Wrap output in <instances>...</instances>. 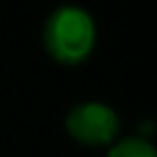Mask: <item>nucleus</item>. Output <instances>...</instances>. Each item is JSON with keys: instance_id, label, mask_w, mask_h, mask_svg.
I'll return each mask as SVG.
<instances>
[{"instance_id": "f257e3e1", "label": "nucleus", "mask_w": 157, "mask_h": 157, "mask_svg": "<svg viewBox=\"0 0 157 157\" xmlns=\"http://www.w3.org/2000/svg\"><path fill=\"white\" fill-rule=\"evenodd\" d=\"M96 37L98 32L91 12L78 5H59L49 12L42 29L47 54L64 66L83 64L93 54Z\"/></svg>"}, {"instance_id": "f03ea898", "label": "nucleus", "mask_w": 157, "mask_h": 157, "mask_svg": "<svg viewBox=\"0 0 157 157\" xmlns=\"http://www.w3.org/2000/svg\"><path fill=\"white\" fill-rule=\"evenodd\" d=\"M64 128L78 145L110 147L120 135V118L110 105L101 101H83L66 113Z\"/></svg>"}, {"instance_id": "7ed1b4c3", "label": "nucleus", "mask_w": 157, "mask_h": 157, "mask_svg": "<svg viewBox=\"0 0 157 157\" xmlns=\"http://www.w3.org/2000/svg\"><path fill=\"white\" fill-rule=\"evenodd\" d=\"M108 157H157V147L142 135H130L118 137L108 147Z\"/></svg>"}]
</instances>
